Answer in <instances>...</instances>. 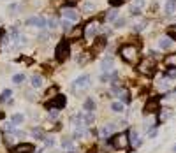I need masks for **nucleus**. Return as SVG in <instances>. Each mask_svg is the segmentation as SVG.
<instances>
[{
    "mask_svg": "<svg viewBox=\"0 0 176 153\" xmlns=\"http://www.w3.org/2000/svg\"><path fill=\"white\" fill-rule=\"evenodd\" d=\"M113 67V58L111 56H107V58H104L102 63H101V71L102 72H109V69Z\"/></svg>",
    "mask_w": 176,
    "mask_h": 153,
    "instance_id": "nucleus-14",
    "label": "nucleus"
},
{
    "mask_svg": "<svg viewBox=\"0 0 176 153\" xmlns=\"http://www.w3.org/2000/svg\"><path fill=\"white\" fill-rule=\"evenodd\" d=\"M146 27V20H139L134 23V32H141Z\"/></svg>",
    "mask_w": 176,
    "mask_h": 153,
    "instance_id": "nucleus-26",
    "label": "nucleus"
},
{
    "mask_svg": "<svg viewBox=\"0 0 176 153\" xmlns=\"http://www.w3.org/2000/svg\"><path fill=\"white\" fill-rule=\"evenodd\" d=\"M83 122H85V116L81 114V113H79V114H76V116L72 118V123H74V127H76V129H78V127H81V123H83Z\"/></svg>",
    "mask_w": 176,
    "mask_h": 153,
    "instance_id": "nucleus-22",
    "label": "nucleus"
},
{
    "mask_svg": "<svg viewBox=\"0 0 176 153\" xmlns=\"http://www.w3.org/2000/svg\"><path fill=\"white\" fill-rule=\"evenodd\" d=\"M153 69H155V62L152 60V58H145L139 63V67H137V71L143 72V74H152Z\"/></svg>",
    "mask_w": 176,
    "mask_h": 153,
    "instance_id": "nucleus-5",
    "label": "nucleus"
},
{
    "mask_svg": "<svg viewBox=\"0 0 176 153\" xmlns=\"http://www.w3.org/2000/svg\"><path fill=\"white\" fill-rule=\"evenodd\" d=\"M157 109H158V99H155V97H153V99H150V100L146 102L145 113H148V114H150V113L157 111Z\"/></svg>",
    "mask_w": 176,
    "mask_h": 153,
    "instance_id": "nucleus-10",
    "label": "nucleus"
},
{
    "mask_svg": "<svg viewBox=\"0 0 176 153\" xmlns=\"http://www.w3.org/2000/svg\"><path fill=\"white\" fill-rule=\"evenodd\" d=\"M25 122V116L21 114V113H16V114H12L11 116V123H14V125H20V123Z\"/></svg>",
    "mask_w": 176,
    "mask_h": 153,
    "instance_id": "nucleus-17",
    "label": "nucleus"
},
{
    "mask_svg": "<svg viewBox=\"0 0 176 153\" xmlns=\"http://www.w3.org/2000/svg\"><path fill=\"white\" fill-rule=\"evenodd\" d=\"M65 102H67V100H65V97H63V95H56V97L51 100V106L55 107V109H62L63 106H65Z\"/></svg>",
    "mask_w": 176,
    "mask_h": 153,
    "instance_id": "nucleus-12",
    "label": "nucleus"
},
{
    "mask_svg": "<svg viewBox=\"0 0 176 153\" xmlns=\"http://www.w3.org/2000/svg\"><path fill=\"white\" fill-rule=\"evenodd\" d=\"M148 135H150V137H155L157 135V129H152V130L148 132Z\"/></svg>",
    "mask_w": 176,
    "mask_h": 153,
    "instance_id": "nucleus-45",
    "label": "nucleus"
},
{
    "mask_svg": "<svg viewBox=\"0 0 176 153\" xmlns=\"http://www.w3.org/2000/svg\"><path fill=\"white\" fill-rule=\"evenodd\" d=\"M125 0H109V4H111V5H114V7H116V5H120V4H123Z\"/></svg>",
    "mask_w": 176,
    "mask_h": 153,
    "instance_id": "nucleus-43",
    "label": "nucleus"
},
{
    "mask_svg": "<svg viewBox=\"0 0 176 153\" xmlns=\"http://www.w3.org/2000/svg\"><path fill=\"white\" fill-rule=\"evenodd\" d=\"M167 118H169V113H162V114H160V120H162V122H164V120H167Z\"/></svg>",
    "mask_w": 176,
    "mask_h": 153,
    "instance_id": "nucleus-44",
    "label": "nucleus"
},
{
    "mask_svg": "<svg viewBox=\"0 0 176 153\" xmlns=\"http://www.w3.org/2000/svg\"><path fill=\"white\" fill-rule=\"evenodd\" d=\"M65 2H67V5H74V4H76L78 0H65Z\"/></svg>",
    "mask_w": 176,
    "mask_h": 153,
    "instance_id": "nucleus-49",
    "label": "nucleus"
},
{
    "mask_svg": "<svg viewBox=\"0 0 176 153\" xmlns=\"http://www.w3.org/2000/svg\"><path fill=\"white\" fill-rule=\"evenodd\" d=\"M125 23H127V21H125L123 18H116V20H114V28H122V27H125Z\"/></svg>",
    "mask_w": 176,
    "mask_h": 153,
    "instance_id": "nucleus-34",
    "label": "nucleus"
},
{
    "mask_svg": "<svg viewBox=\"0 0 176 153\" xmlns=\"http://www.w3.org/2000/svg\"><path fill=\"white\" fill-rule=\"evenodd\" d=\"M116 18H118V11H116V9L109 11V12H107V14H106V20L109 21V23H113V21L116 20Z\"/></svg>",
    "mask_w": 176,
    "mask_h": 153,
    "instance_id": "nucleus-24",
    "label": "nucleus"
},
{
    "mask_svg": "<svg viewBox=\"0 0 176 153\" xmlns=\"http://www.w3.org/2000/svg\"><path fill=\"white\" fill-rule=\"evenodd\" d=\"M174 11H176V0H166V5H164L166 16H171Z\"/></svg>",
    "mask_w": 176,
    "mask_h": 153,
    "instance_id": "nucleus-13",
    "label": "nucleus"
},
{
    "mask_svg": "<svg viewBox=\"0 0 176 153\" xmlns=\"http://www.w3.org/2000/svg\"><path fill=\"white\" fill-rule=\"evenodd\" d=\"M111 95H116V97L120 99L122 104H129V102H130V93H129L127 88H120V86L113 84V88H111Z\"/></svg>",
    "mask_w": 176,
    "mask_h": 153,
    "instance_id": "nucleus-3",
    "label": "nucleus"
},
{
    "mask_svg": "<svg viewBox=\"0 0 176 153\" xmlns=\"http://www.w3.org/2000/svg\"><path fill=\"white\" fill-rule=\"evenodd\" d=\"M35 20H37V16H34V18H28V20L25 21V25H28V27H30V25H35Z\"/></svg>",
    "mask_w": 176,
    "mask_h": 153,
    "instance_id": "nucleus-42",
    "label": "nucleus"
},
{
    "mask_svg": "<svg viewBox=\"0 0 176 153\" xmlns=\"http://www.w3.org/2000/svg\"><path fill=\"white\" fill-rule=\"evenodd\" d=\"M62 14H63V18H65V20H69V21H78V20H79V14H78L72 7H63Z\"/></svg>",
    "mask_w": 176,
    "mask_h": 153,
    "instance_id": "nucleus-8",
    "label": "nucleus"
},
{
    "mask_svg": "<svg viewBox=\"0 0 176 153\" xmlns=\"http://www.w3.org/2000/svg\"><path fill=\"white\" fill-rule=\"evenodd\" d=\"M129 143L132 144V148H139L141 144H143V139L137 135L136 130H130V137H129Z\"/></svg>",
    "mask_w": 176,
    "mask_h": 153,
    "instance_id": "nucleus-9",
    "label": "nucleus"
},
{
    "mask_svg": "<svg viewBox=\"0 0 176 153\" xmlns=\"http://www.w3.org/2000/svg\"><path fill=\"white\" fill-rule=\"evenodd\" d=\"M171 46H173V42H171L169 37H160V39H158V48H160V49H169Z\"/></svg>",
    "mask_w": 176,
    "mask_h": 153,
    "instance_id": "nucleus-15",
    "label": "nucleus"
},
{
    "mask_svg": "<svg viewBox=\"0 0 176 153\" xmlns=\"http://www.w3.org/2000/svg\"><path fill=\"white\" fill-rule=\"evenodd\" d=\"M62 148L63 150H72V139H71V137H63L62 139Z\"/></svg>",
    "mask_w": 176,
    "mask_h": 153,
    "instance_id": "nucleus-23",
    "label": "nucleus"
},
{
    "mask_svg": "<svg viewBox=\"0 0 176 153\" xmlns=\"http://www.w3.org/2000/svg\"><path fill=\"white\" fill-rule=\"evenodd\" d=\"M12 81L16 83V84L23 83V81H25V74H14V76H12Z\"/></svg>",
    "mask_w": 176,
    "mask_h": 153,
    "instance_id": "nucleus-32",
    "label": "nucleus"
},
{
    "mask_svg": "<svg viewBox=\"0 0 176 153\" xmlns=\"http://www.w3.org/2000/svg\"><path fill=\"white\" fill-rule=\"evenodd\" d=\"M123 106L125 104H122V102H113V104H111V109H113L114 113H122L123 111Z\"/></svg>",
    "mask_w": 176,
    "mask_h": 153,
    "instance_id": "nucleus-29",
    "label": "nucleus"
},
{
    "mask_svg": "<svg viewBox=\"0 0 176 153\" xmlns=\"http://www.w3.org/2000/svg\"><path fill=\"white\" fill-rule=\"evenodd\" d=\"M114 129H116V127H114V123H107V125H106V127L102 129V135H104V137L111 135V134L114 132Z\"/></svg>",
    "mask_w": 176,
    "mask_h": 153,
    "instance_id": "nucleus-18",
    "label": "nucleus"
},
{
    "mask_svg": "<svg viewBox=\"0 0 176 153\" xmlns=\"http://www.w3.org/2000/svg\"><path fill=\"white\" fill-rule=\"evenodd\" d=\"M93 122H95V114H93V111H90L86 116H85V123L90 125V123H93Z\"/></svg>",
    "mask_w": 176,
    "mask_h": 153,
    "instance_id": "nucleus-33",
    "label": "nucleus"
},
{
    "mask_svg": "<svg viewBox=\"0 0 176 153\" xmlns=\"http://www.w3.org/2000/svg\"><path fill=\"white\" fill-rule=\"evenodd\" d=\"M158 88H160V90H169V81H162L160 83V84H158Z\"/></svg>",
    "mask_w": 176,
    "mask_h": 153,
    "instance_id": "nucleus-39",
    "label": "nucleus"
},
{
    "mask_svg": "<svg viewBox=\"0 0 176 153\" xmlns=\"http://www.w3.org/2000/svg\"><path fill=\"white\" fill-rule=\"evenodd\" d=\"M69 53H71V48H69V42H65V41H62L55 48V56H56V60H60V62L69 58Z\"/></svg>",
    "mask_w": 176,
    "mask_h": 153,
    "instance_id": "nucleus-2",
    "label": "nucleus"
},
{
    "mask_svg": "<svg viewBox=\"0 0 176 153\" xmlns=\"http://www.w3.org/2000/svg\"><path fill=\"white\" fill-rule=\"evenodd\" d=\"M32 135H34L37 141H44V137H46V135H44V132H42V130H39V129H34V130H32Z\"/></svg>",
    "mask_w": 176,
    "mask_h": 153,
    "instance_id": "nucleus-25",
    "label": "nucleus"
},
{
    "mask_svg": "<svg viewBox=\"0 0 176 153\" xmlns=\"http://www.w3.org/2000/svg\"><path fill=\"white\" fill-rule=\"evenodd\" d=\"M48 27H50L51 30H55V28L58 27V21L55 20V18H50V21H48Z\"/></svg>",
    "mask_w": 176,
    "mask_h": 153,
    "instance_id": "nucleus-36",
    "label": "nucleus"
},
{
    "mask_svg": "<svg viewBox=\"0 0 176 153\" xmlns=\"http://www.w3.org/2000/svg\"><path fill=\"white\" fill-rule=\"evenodd\" d=\"M167 35H169V39H174L176 41V25H171L167 28Z\"/></svg>",
    "mask_w": 176,
    "mask_h": 153,
    "instance_id": "nucleus-31",
    "label": "nucleus"
},
{
    "mask_svg": "<svg viewBox=\"0 0 176 153\" xmlns=\"http://www.w3.org/2000/svg\"><path fill=\"white\" fill-rule=\"evenodd\" d=\"M143 4H145V0H136V5H137V7H141Z\"/></svg>",
    "mask_w": 176,
    "mask_h": 153,
    "instance_id": "nucleus-48",
    "label": "nucleus"
},
{
    "mask_svg": "<svg viewBox=\"0 0 176 153\" xmlns=\"http://www.w3.org/2000/svg\"><path fill=\"white\" fill-rule=\"evenodd\" d=\"M34 144L30 143H21L18 144V146H14V150H12V153H34Z\"/></svg>",
    "mask_w": 176,
    "mask_h": 153,
    "instance_id": "nucleus-7",
    "label": "nucleus"
},
{
    "mask_svg": "<svg viewBox=\"0 0 176 153\" xmlns=\"http://www.w3.org/2000/svg\"><path fill=\"white\" fill-rule=\"evenodd\" d=\"M120 56L125 62H134L137 58V48H136L134 44H125L123 48L120 49Z\"/></svg>",
    "mask_w": 176,
    "mask_h": 153,
    "instance_id": "nucleus-1",
    "label": "nucleus"
},
{
    "mask_svg": "<svg viewBox=\"0 0 176 153\" xmlns=\"http://www.w3.org/2000/svg\"><path fill=\"white\" fill-rule=\"evenodd\" d=\"M32 86L37 90V88H41L42 86V78L39 74H35V76H32Z\"/></svg>",
    "mask_w": 176,
    "mask_h": 153,
    "instance_id": "nucleus-20",
    "label": "nucleus"
},
{
    "mask_svg": "<svg viewBox=\"0 0 176 153\" xmlns=\"http://www.w3.org/2000/svg\"><path fill=\"white\" fill-rule=\"evenodd\" d=\"M60 25H62V28H63V32H65V33H67V32H69L71 28H72V21L65 20V18L62 20V23H60Z\"/></svg>",
    "mask_w": 176,
    "mask_h": 153,
    "instance_id": "nucleus-27",
    "label": "nucleus"
},
{
    "mask_svg": "<svg viewBox=\"0 0 176 153\" xmlns=\"http://www.w3.org/2000/svg\"><path fill=\"white\" fill-rule=\"evenodd\" d=\"M48 118H50V120H56V118H58V109H55V107H53V109H50V113H48Z\"/></svg>",
    "mask_w": 176,
    "mask_h": 153,
    "instance_id": "nucleus-35",
    "label": "nucleus"
},
{
    "mask_svg": "<svg viewBox=\"0 0 176 153\" xmlns=\"http://www.w3.org/2000/svg\"><path fill=\"white\" fill-rule=\"evenodd\" d=\"M95 5H93V2H85V11H92Z\"/></svg>",
    "mask_w": 176,
    "mask_h": 153,
    "instance_id": "nucleus-41",
    "label": "nucleus"
},
{
    "mask_svg": "<svg viewBox=\"0 0 176 153\" xmlns=\"http://www.w3.org/2000/svg\"><path fill=\"white\" fill-rule=\"evenodd\" d=\"M97 32H99V23H97V21H92V23L86 25V28H85V35H86L88 39H93V37L97 35Z\"/></svg>",
    "mask_w": 176,
    "mask_h": 153,
    "instance_id": "nucleus-6",
    "label": "nucleus"
},
{
    "mask_svg": "<svg viewBox=\"0 0 176 153\" xmlns=\"http://www.w3.org/2000/svg\"><path fill=\"white\" fill-rule=\"evenodd\" d=\"M111 146L116 148V150H123V148H127V146H129V135H127V134H116V135L113 137Z\"/></svg>",
    "mask_w": 176,
    "mask_h": 153,
    "instance_id": "nucleus-4",
    "label": "nucleus"
},
{
    "mask_svg": "<svg viewBox=\"0 0 176 153\" xmlns=\"http://www.w3.org/2000/svg\"><path fill=\"white\" fill-rule=\"evenodd\" d=\"M11 97H12V92H11V90H4L2 97H0V100H2V102H9Z\"/></svg>",
    "mask_w": 176,
    "mask_h": 153,
    "instance_id": "nucleus-30",
    "label": "nucleus"
},
{
    "mask_svg": "<svg viewBox=\"0 0 176 153\" xmlns=\"http://www.w3.org/2000/svg\"><path fill=\"white\" fill-rule=\"evenodd\" d=\"M44 141H46V146H48V148L55 146V139H53V137H44Z\"/></svg>",
    "mask_w": 176,
    "mask_h": 153,
    "instance_id": "nucleus-38",
    "label": "nucleus"
},
{
    "mask_svg": "<svg viewBox=\"0 0 176 153\" xmlns=\"http://www.w3.org/2000/svg\"><path fill=\"white\" fill-rule=\"evenodd\" d=\"M166 65L171 69H176V55H169L166 56Z\"/></svg>",
    "mask_w": 176,
    "mask_h": 153,
    "instance_id": "nucleus-21",
    "label": "nucleus"
},
{
    "mask_svg": "<svg viewBox=\"0 0 176 153\" xmlns=\"http://www.w3.org/2000/svg\"><path fill=\"white\" fill-rule=\"evenodd\" d=\"M169 78H171V79H174V78H176V71H174V69H171V72H169Z\"/></svg>",
    "mask_w": 176,
    "mask_h": 153,
    "instance_id": "nucleus-46",
    "label": "nucleus"
},
{
    "mask_svg": "<svg viewBox=\"0 0 176 153\" xmlns=\"http://www.w3.org/2000/svg\"><path fill=\"white\" fill-rule=\"evenodd\" d=\"M83 109L85 111H95V102H93V99H86L85 100V104H83Z\"/></svg>",
    "mask_w": 176,
    "mask_h": 153,
    "instance_id": "nucleus-19",
    "label": "nucleus"
},
{
    "mask_svg": "<svg viewBox=\"0 0 176 153\" xmlns=\"http://www.w3.org/2000/svg\"><path fill=\"white\" fill-rule=\"evenodd\" d=\"M83 135H85V130H83V129H79V127H78V129H76V132H74V137H76V139H81Z\"/></svg>",
    "mask_w": 176,
    "mask_h": 153,
    "instance_id": "nucleus-37",
    "label": "nucleus"
},
{
    "mask_svg": "<svg viewBox=\"0 0 176 153\" xmlns=\"http://www.w3.org/2000/svg\"><path fill=\"white\" fill-rule=\"evenodd\" d=\"M173 151H174V153H176V144H174V148H173Z\"/></svg>",
    "mask_w": 176,
    "mask_h": 153,
    "instance_id": "nucleus-51",
    "label": "nucleus"
},
{
    "mask_svg": "<svg viewBox=\"0 0 176 153\" xmlns=\"http://www.w3.org/2000/svg\"><path fill=\"white\" fill-rule=\"evenodd\" d=\"M35 27L41 28V30H44V28H46V20H44L42 16H37V20H35Z\"/></svg>",
    "mask_w": 176,
    "mask_h": 153,
    "instance_id": "nucleus-28",
    "label": "nucleus"
},
{
    "mask_svg": "<svg viewBox=\"0 0 176 153\" xmlns=\"http://www.w3.org/2000/svg\"><path fill=\"white\" fill-rule=\"evenodd\" d=\"M69 153H78V151H76V150L72 148V150H69Z\"/></svg>",
    "mask_w": 176,
    "mask_h": 153,
    "instance_id": "nucleus-50",
    "label": "nucleus"
},
{
    "mask_svg": "<svg viewBox=\"0 0 176 153\" xmlns=\"http://www.w3.org/2000/svg\"><path fill=\"white\" fill-rule=\"evenodd\" d=\"M81 33H83V30L81 28H76V30H71L67 32V39H78V37H81Z\"/></svg>",
    "mask_w": 176,
    "mask_h": 153,
    "instance_id": "nucleus-16",
    "label": "nucleus"
},
{
    "mask_svg": "<svg viewBox=\"0 0 176 153\" xmlns=\"http://www.w3.org/2000/svg\"><path fill=\"white\" fill-rule=\"evenodd\" d=\"M90 84V76H81L74 81V88H88Z\"/></svg>",
    "mask_w": 176,
    "mask_h": 153,
    "instance_id": "nucleus-11",
    "label": "nucleus"
},
{
    "mask_svg": "<svg viewBox=\"0 0 176 153\" xmlns=\"http://www.w3.org/2000/svg\"><path fill=\"white\" fill-rule=\"evenodd\" d=\"M46 39H48V33H41L39 35V41H46Z\"/></svg>",
    "mask_w": 176,
    "mask_h": 153,
    "instance_id": "nucleus-47",
    "label": "nucleus"
},
{
    "mask_svg": "<svg viewBox=\"0 0 176 153\" xmlns=\"http://www.w3.org/2000/svg\"><path fill=\"white\" fill-rule=\"evenodd\" d=\"M130 12H132L134 16H139V12H141V11H139V7H137V5H130Z\"/></svg>",
    "mask_w": 176,
    "mask_h": 153,
    "instance_id": "nucleus-40",
    "label": "nucleus"
}]
</instances>
